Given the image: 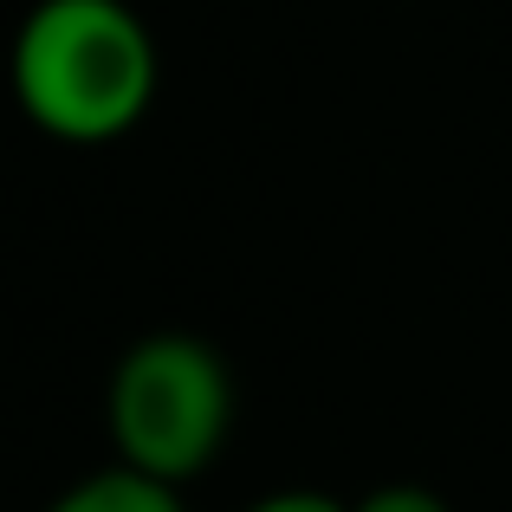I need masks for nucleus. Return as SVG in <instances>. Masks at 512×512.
<instances>
[{
  "instance_id": "obj_3",
  "label": "nucleus",
  "mask_w": 512,
  "mask_h": 512,
  "mask_svg": "<svg viewBox=\"0 0 512 512\" xmlns=\"http://www.w3.org/2000/svg\"><path fill=\"white\" fill-rule=\"evenodd\" d=\"M39 512H188L182 487H163L150 474H130V467H98V474H78L72 487H59Z\"/></svg>"
},
{
  "instance_id": "obj_4",
  "label": "nucleus",
  "mask_w": 512,
  "mask_h": 512,
  "mask_svg": "<svg viewBox=\"0 0 512 512\" xmlns=\"http://www.w3.org/2000/svg\"><path fill=\"white\" fill-rule=\"evenodd\" d=\"M350 512H454V506L435 487H422V480H383V487L357 493Z\"/></svg>"
},
{
  "instance_id": "obj_2",
  "label": "nucleus",
  "mask_w": 512,
  "mask_h": 512,
  "mask_svg": "<svg viewBox=\"0 0 512 512\" xmlns=\"http://www.w3.org/2000/svg\"><path fill=\"white\" fill-rule=\"evenodd\" d=\"M104 428L117 467L150 474L163 487H188L221 461L234 435V376L221 350L195 331H150L111 363Z\"/></svg>"
},
{
  "instance_id": "obj_1",
  "label": "nucleus",
  "mask_w": 512,
  "mask_h": 512,
  "mask_svg": "<svg viewBox=\"0 0 512 512\" xmlns=\"http://www.w3.org/2000/svg\"><path fill=\"white\" fill-rule=\"evenodd\" d=\"M13 111L65 150H111L163 91V52L130 0H33L7 46Z\"/></svg>"
},
{
  "instance_id": "obj_5",
  "label": "nucleus",
  "mask_w": 512,
  "mask_h": 512,
  "mask_svg": "<svg viewBox=\"0 0 512 512\" xmlns=\"http://www.w3.org/2000/svg\"><path fill=\"white\" fill-rule=\"evenodd\" d=\"M240 512H350V500L318 493V487H279V493H260V500L240 506Z\"/></svg>"
}]
</instances>
